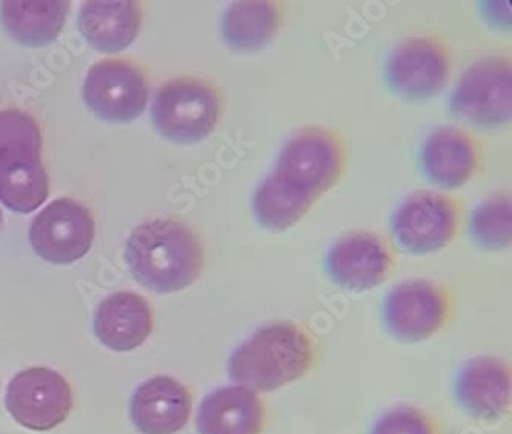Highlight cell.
I'll return each instance as SVG.
<instances>
[{"label":"cell","instance_id":"ffe728a7","mask_svg":"<svg viewBox=\"0 0 512 434\" xmlns=\"http://www.w3.org/2000/svg\"><path fill=\"white\" fill-rule=\"evenodd\" d=\"M282 25V10L276 2H234L223 14L225 44L239 54L263 50Z\"/></svg>","mask_w":512,"mask_h":434},{"label":"cell","instance_id":"8992f818","mask_svg":"<svg viewBox=\"0 0 512 434\" xmlns=\"http://www.w3.org/2000/svg\"><path fill=\"white\" fill-rule=\"evenodd\" d=\"M451 53L437 37L414 36L400 42L386 61L389 88L408 101L442 93L451 76Z\"/></svg>","mask_w":512,"mask_h":434},{"label":"cell","instance_id":"5bb4252c","mask_svg":"<svg viewBox=\"0 0 512 434\" xmlns=\"http://www.w3.org/2000/svg\"><path fill=\"white\" fill-rule=\"evenodd\" d=\"M191 394L170 376L142 382L131 398V419L142 434H174L190 421Z\"/></svg>","mask_w":512,"mask_h":434},{"label":"cell","instance_id":"ba28073f","mask_svg":"<svg viewBox=\"0 0 512 434\" xmlns=\"http://www.w3.org/2000/svg\"><path fill=\"white\" fill-rule=\"evenodd\" d=\"M5 405L22 427L53 430L68 418L73 408V391L57 371L47 367L27 368L8 384Z\"/></svg>","mask_w":512,"mask_h":434},{"label":"cell","instance_id":"9c48e42d","mask_svg":"<svg viewBox=\"0 0 512 434\" xmlns=\"http://www.w3.org/2000/svg\"><path fill=\"white\" fill-rule=\"evenodd\" d=\"M460 208L453 197L436 191L411 194L393 216V233L408 253L442 250L456 238Z\"/></svg>","mask_w":512,"mask_h":434},{"label":"cell","instance_id":"44dd1931","mask_svg":"<svg viewBox=\"0 0 512 434\" xmlns=\"http://www.w3.org/2000/svg\"><path fill=\"white\" fill-rule=\"evenodd\" d=\"M70 2H2L0 22L14 41L44 47L56 41L67 21Z\"/></svg>","mask_w":512,"mask_h":434},{"label":"cell","instance_id":"9a60e30c","mask_svg":"<svg viewBox=\"0 0 512 434\" xmlns=\"http://www.w3.org/2000/svg\"><path fill=\"white\" fill-rule=\"evenodd\" d=\"M454 393L473 418L496 421L511 405V370L500 359H471L457 374Z\"/></svg>","mask_w":512,"mask_h":434},{"label":"cell","instance_id":"7402d4cb","mask_svg":"<svg viewBox=\"0 0 512 434\" xmlns=\"http://www.w3.org/2000/svg\"><path fill=\"white\" fill-rule=\"evenodd\" d=\"M316 202V197L294 187L273 171L254 193L253 213L266 230L283 231L302 221Z\"/></svg>","mask_w":512,"mask_h":434},{"label":"cell","instance_id":"7c38bea8","mask_svg":"<svg viewBox=\"0 0 512 434\" xmlns=\"http://www.w3.org/2000/svg\"><path fill=\"white\" fill-rule=\"evenodd\" d=\"M326 271L343 290L362 293L373 290L396 267L393 247L383 236L356 231L340 238L326 254Z\"/></svg>","mask_w":512,"mask_h":434},{"label":"cell","instance_id":"d4e9b609","mask_svg":"<svg viewBox=\"0 0 512 434\" xmlns=\"http://www.w3.org/2000/svg\"><path fill=\"white\" fill-rule=\"evenodd\" d=\"M371 434H439V431L423 411L397 407L377 419Z\"/></svg>","mask_w":512,"mask_h":434},{"label":"cell","instance_id":"30bf717a","mask_svg":"<svg viewBox=\"0 0 512 434\" xmlns=\"http://www.w3.org/2000/svg\"><path fill=\"white\" fill-rule=\"evenodd\" d=\"M94 219L79 202L62 197L34 217L30 241L37 256L56 265L84 258L94 241Z\"/></svg>","mask_w":512,"mask_h":434},{"label":"cell","instance_id":"8fae6325","mask_svg":"<svg viewBox=\"0 0 512 434\" xmlns=\"http://www.w3.org/2000/svg\"><path fill=\"white\" fill-rule=\"evenodd\" d=\"M84 99L100 119L127 124L137 119L147 107V79L131 62L107 59L88 71Z\"/></svg>","mask_w":512,"mask_h":434},{"label":"cell","instance_id":"ac0fdd59","mask_svg":"<svg viewBox=\"0 0 512 434\" xmlns=\"http://www.w3.org/2000/svg\"><path fill=\"white\" fill-rule=\"evenodd\" d=\"M48 176L40 151H0V201L14 213H31L47 201Z\"/></svg>","mask_w":512,"mask_h":434},{"label":"cell","instance_id":"7a4b0ae2","mask_svg":"<svg viewBox=\"0 0 512 434\" xmlns=\"http://www.w3.org/2000/svg\"><path fill=\"white\" fill-rule=\"evenodd\" d=\"M316 342L302 325L274 322L253 333L231 353V381L260 393L299 381L316 362Z\"/></svg>","mask_w":512,"mask_h":434},{"label":"cell","instance_id":"d6986e66","mask_svg":"<svg viewBox=\"0 0 512 434\" xmlns=\"http://www.w3.org/2000/svg\"><path fill=\"white\" fill-rule=\"evenodd\" d=\"M142 11L136 2H87L79 14V28L94 50L120 53L139 34Z\"/></svg>","mask_w":512,"mask_h":434},{"label":"cell","instance_id":"2e32d148","mask_svg":"<svg viewBox=\"0 0 512 434\" xmlns=\"http://www.w3.org/2000/svg\"><path fill=\"white\" fill-rule=\"evenodd\" d=\"M153 331V311L147 299L131 291L111 294L94 313V333L105 347L131 351L147 341Z\"/></svg>","mask_w":512,"mask_h":434},{"label":"cell","instance_id":"5b68a950","mask_svg":"<svg viewBox=\"0 0 512 434\" xmlns=\"http://www.w3.org/2000/svg\"><path fill=\"white\" fill-rule=\"evenodd\" d=\"M511 107V62L502 56L471 65L451 94V111L474 127H503Z\"/></svg>","mask_w":512,"mask_h":434},{"label":"cell","instance_id":"277c9868","mask_svg":"<svg viewBox=\"0 0 512 434\" xmlns=\"http://www.w3.org/2000/svg\"><path fill=\"white\" fill-rule=\"evenodd\" d=\"M343 168L342 137L328 128L306 127L283 145L274 171L294 187L319 199L339 182Z\"/></svg>","mask_w":512,"mask_h":434},{"label":"cell","instance_id":"cb8c5ba5","mask_svg":"<svg viewBox=\"0 0 512 434\" xmlns=\"http://www.w3.org/2000/svg\"><path fill=\"white\" fill-rule=\"evenodd\" d=\"M42 150V134L39 125L28 113L20 110L0 111V151Z\"/></svg>","mask_w":512,"mask_h":434},{"label":"cell","instance_id":"e0dca14e","mask_svg":"<svg viewBox=\"0 0 512 434\" xmlns=\"http://www.w3.org/2000/svg\"><path fill=\"white\" fill-rule=\"evenodd\" d=\"M265 408L256 391L242 385L219 388L203 399L197 413L199 434H260Z\"/></svg>","mask_w":512,"mask_h":434},{"label":"cell","instance_id":"603a6c76","mask_svg":"<svg viewBox=\"0 0 512 434\" xmlns=\"http://www.w3.org/2000/svg\"><path fill=\"white\" fill-rule=\"evenodd\" d=\"M511 197L496 194L480 204L471 217V236L483 250H505L511 244Z\"/></svg>","mask_w":512,"mask_h":434},{"label":"cell","instance_id":"6da1fadb","mask_svg":"<svg viewBox=\"0 0 512 434\" xmlns=\"http://www.w3.org/2000/svg\"><path fill=\"white\" fill-rule=\"evenodd\" d=\"M125 259L134 279L154 293L193 285L203 268V250L190 227L176 219H153L128 238Z\"/></svg>","mask_w":512,"mask_h":434},{"label":"cell","instance_id":"484cf974","mask_svg":"<svg viewBox=\"0 0 512 434\" xmlns=\"http://www.w3.org/2000/svg\"><path fill=\"white\" fill-rule=\"evenodd\" d=\"M0 222H2V213H0Z\"/></svg>","mask_w":512,"mask_h":434},{"label":"cell","instance_id":"3957f363","mask_svg":"<svg viewBox=\"0 0 512 434\" xmlns=\"http://www.w3.org/2000/svg\"><path fill=\"white\" fill-rule=\"evenodd\" d=\"M222 113L216 85L202 77H177L159 91L151 107L154 127L168 141L197 144L210 136Z\"/></svg>","mask_w":512,"mask_h":434},{"label":"cell","instance_id":"52a82bcc","mask_svg":"<svg viewBox=\"0 0 512 434\" xmlns=\"http://www.w3.org/2000/svg\"><path fill=\"white\" fill-rule=\"evenodd\" d=\"M451 310V296L443 285L414 279L389 291L383 316L393 338L413 344L439 333L449 321Z\"/></svg>","mask_w":512,"mask_h":434},{"label":"cell","instance_id":"4fadbf2b","mask_svg":"<svg viewBox=\"0 0 512 434\" xmlns=\"http://www.w3.org/2000/svg\"><path fill=\"white\" fill-rule=\"evenodd\" d=\"M420 164L433 184L446 190L463 187L479 168V144L462 128H436L423 142Z\"/></svg>","mask_w":512,"mask_h":434}]
</instances>
